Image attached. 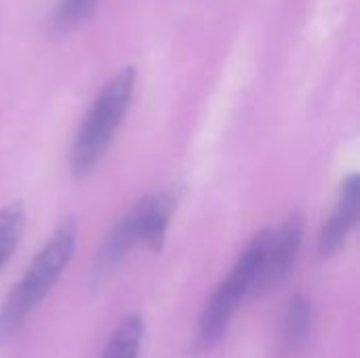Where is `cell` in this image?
I'll return each mask as SVG.
<instances>
[{"instance_id": "obj_1", "label": "cell", "mask_w": 360, "mask_h": 358, "mask_svg": "<svg viewBox=\"0 0 360 358\" xmlns=\"http://www.w3.org/2000/svg\"><path fill=\"white\" fill-rule=\"evenodd\" d=\"M76 236V219L68 217L55 228L44 247L34 255L25 274L17 281V285L11 289L4 304L0 306V342L8 340L49 295L74 255Z\"/></svg>"}, {"instance_id": "obj_11", "label": "cell", "mask_w": 360, "mask_h": 358, "mask_svg": "<svg viewBox=\"0 0 360 358\" xmlns=\"http://www.w3.org/2000/svg\"><path fill=\"white\" fill-rule=\"evenodd\" d=\"M97 0H59L53 13L55 30H70L78 25L93 8Z\"/></svg>"}, {"instance_id": "obj_6", "label": "cell", "mask_w": 360, "mask_h": 358, "mask_svg": "<svg viewBox=\"0 0 360 358\" xmlns=\"http://www.w3.org/2000/svg\"><path fill=\"white\" fill-rule=\"evenodd\" d=\"M175 207H177V196L171 190L146 194L143 198H139V211H141L139 243H143L150 251L162 249Z\"/></svg>"}, {"instance_id": "obj_7", "label": "cell", "mask_w": 360, "mask_h": 358, "mask_svg": "<svg viewBox=\"0 0 360 358\" xmlns=\"http://www.w3.org/2000/svg\"><path fill=\"white\" fill-rule=\"evenodd\" d=\"M139 230H141V211H139V200H137L118 219V224L112 228V232L105 236V241L99 249L97 268L101 272L116 268L131 253V249L139 243Z\"/></svg>"}, {"instance_id": "obj_10", "label": "cell", "mask_w": 360, "mask_h": 358, "mask_svg": "<svg viewBox=\"0 0 360 358\" xmlns=\"http://www.w3.org/2000/svg\"><path fill=\"white\" fill-rule=\"evenodd\" d=\"M25 228V209L21 203H11L0 209V270L15 253Z\"/></svg>"}, {"instance_id": "obj_8", "label": "cell", "mask_w": 360, "mask_h": 358, "mask_svg": "<svg viewBox=\"0 0 360 358\" xmlns=\"http://www.w3.org/2000/svg\"><path fill=\"white\" fill-rule=\"evenodd\" d=\"M143 342V319L139 314H127L116 325L101 358H137Z\"/></svg>"}, {"instance_id": "obj_5", "label": "cell", "mask_w": 360, "mask_h": 358, "mask_svg": "<svg viewBox=\"0 0 360 358\" xmlns=\"http://www.w3.org/2000/svg\"><path fill=\"white\" fill-rule=\"evenodd\" d=\"M360 211V177L356 173H350L340 188V198L335 205V211L323 226L319 234V253L321 257H331L338 253L344 243L348 241L350 232L356 226Z\"/></svg>"}, {"instance_id": "obj_2", "label": "cell", "mask_w": 360, "mask_h": 358, "mask_svg": "<svg viewBox=\"0 0 360 358\" xmlns=\"http://www.w3.org/2000/svg\"><path fill=\"white\" fill-rule=\"evenodd\" d=\"M135 78L137 72L133 65L122 68L110 82L103 84L91 103L70 150V171L74 177L82 179L91 175L103 160L131 106Z\"/></svg>"}, {"instance_id": "obj_3", "label": "cell", "mask_w": 360, "mask_h": 358, "mask_svg": "<svg viewBox=\"0 0 360 358\" xmlns=\"http://www.w3.org/2000/svg\"><path fill=\"white\" fill-rule=\"evenodd\" d=\"M268 236H270V230H262L249 241V245L238 255L230 274L217 285L215 293L207 302L198 321V331H196L198 348L205 350V348L215 346L224 338L226 329L230 327V321L234 319V312L238 310L243 300L253 293V287H255V281L259 276L262 262L266 255Z\"/></svg>"}, {"instance_id": "obj_9", "label": "cell", "mask_w": 360, "mask_h": 358, "mask_svg": "<svg viewBox=\"0 0 360 358\" xmlns=\"http://www.w3.org/2000/svg\"><path fill=\"white\" fill-rule=\"evenodd\" d=\"M312 302L306 295H295L289 302L283 323V342L289 350L306 344L312 329Z\"/></svg>"}, {"instance_id": "obj_4", "label": "cell", "mask_w": 360, "mask_h": 358, "mask_svg": "<svg viewBox=\"0 0 360 358\" xmlns=\"http://www.w3.org/2000/svg\"><path fill=\"white\" fill-rule=\"evenodd\" d=\"M304 241V217L291 213L276 230H270L266 255L251 295H266L278 289L291 274Z\"/></svg>"}]
</instances>
